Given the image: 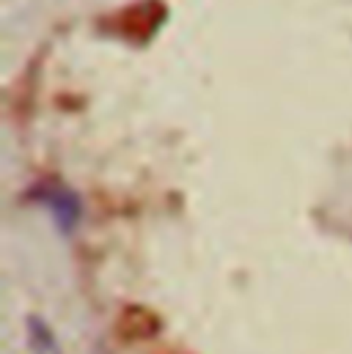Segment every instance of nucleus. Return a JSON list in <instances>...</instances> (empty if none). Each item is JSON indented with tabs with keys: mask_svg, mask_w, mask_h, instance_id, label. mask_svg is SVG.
<instances>
[{
	"mask_svg": "<svg viewBox=\"0 0 352 354\" xmlns=\"http://www.w3.org/2000/svg\"><path fill=\"white\" fill-rule=\"evenodd\" d=\"M166 19H168V8L163 0H135L107 19L110 22L107 30L121 36L130 44H146L157 36Z\"/></svg>",
	"mask_w": 352,
	"mask_h": 354,
	"instance_id": "obj_1",
	"label": "nucleus"
},
{
	"mask_svg": "<svg viewBox=\"0 0 352 354\" xmlns=\"http://www.w3.org/2000/svg\"><path fill=\"white\" fill-rule=\"evenodd\" d=\"M39 201L50 209V217H53V223L58 225L61 234H72L75 231V225L80 223V198L69 187H61V184L44 187Z\"/></svg>",
	"mask_w": 352,
	"mask_h": 354,
	"instance_id": "obj_2",
	"label": "nucleus"
},
{
	"mask_svg": "<svg viewBox=\"0 0 352 354\" xmlns=\"http://www.w3.org/2000/svg\"><path fill=\"white\" fill-rule=\"evenodd\" d=\"M25 335H28V354H64L58 338H55V333L39 316H28Z\"/></svg>",
	"mask_w": 352,
	"mask_h": 354,
	"instance_id": "obj_3",
	"label": "nucleus"
}]
</instances>
